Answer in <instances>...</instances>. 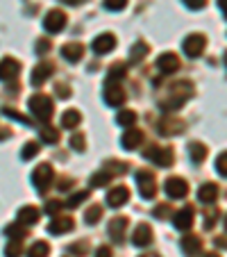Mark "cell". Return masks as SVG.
<instances>
[{"mask_svg":"<svg viewBox=\"0 0 227 257\" xmlns=\"http://www.w3.org/2000/svg\"><path fill=\"white\" fill-rule=\"evenodd\" d=\"M191 93H193V87H191L188 82H177V84H173V89H170L168 98L159 102L161 109H164V112H177L179 107H182L184 102L191 98Z\"/></svg>","mask_w":227,"mask_h":257,"instance_id":"6da1fadb","label":"cell"},{"mask_svg":"<svg viewBox=\"0 0 227 257\" xmlns=\"http://www.w3.org/2000/svg\"><path fill=\"white\" fill-rule=\"evenodd\" d=\"M28 105H30V112L39 121H50V116H53V100L46 93H34Z\"/></svg>","mask_w":227,"mask_h":257,"instance_id":"7a4b0ae2","label":"cell"},{"mask_svg":"<svg viewBox=\"0 0 227 257\" xmlns=\"http://www.w3.org/2000/svg\"><path fill=\"white\" fill-rule=\"evenodd\" d=\"M145 160L155 162V166H161V169H168L170 164H173L175 155L170 148H166V146H150L148 151H145Z\"/></svg>","mask_w":227,"mask_h":257,"instance_id":"3957f363","label":"cell"},{"mask_svg":"<svg viewBox=\"0 0 227 257\" xmlns=\"http://www.w3.org/2000/svg\"><path fill=\"white\" fill-rule=\"evenodd\" d=\"M53 178H55V173H53V166L50 164H39L37 169L32 171V185H34V189L37 191H46L50 185H53Z\"/></svg>","mask_w":227,"mask_h":257,"instance_id":"277c9868","label":"cell"},{"mask_svg":"<svg viewBox=\"0 0 227 257\" xmlns=\"http://www.w3.org/2000/svg\"><path fill=\"white\" fill-rule=\"evenodd\" d=\"M136 185H139L141 198H145V200L155 198L157 185H155V175L150 173V171H136Z\"/></svg>","mask_w":227,"mask_h":257,"instance_id":"5b68a950","label":"cell"},{"mask_svg":"<svg viewBox=\"0 0 227 257\" xmlns=\"http://www.w3.org/2000/svg\"><path fill=\"white\" fill-rule=\"evenodd\" d=\"M66 14H64L62 10H53V12H48L46 14V19H44V28H46V32H50V34H57V32H62L64 28H66Z\"/></svg>","mask_w":227,"mask_h":257,"instance_id":"8992f818","label":"cell"},{"mask_svg":"<svg viewBox=\"0 0 227 257\" xmlns=\"http://www.w3.org/2000/svg\"><path fill=\"white\" fill-rule=\"evenodd\" d=\"M204 46H207L204 34H188L186 39H184L182 48H184V53H186L188 57H200L202 50H204Z\"/></svg>","mask_w":227,"mask_h":257,"instance_id":"52a82bcc","label":"cell"},{"mask_svg":"<svg viewBox=\"0 0 227 257\" xmlns=\"http://www.w3.org/2000/svg\"><path fill=\"white\" fill-rule=\"evenodd\" d=\"M164 191H166L168 198L179 200L188 194V185H186V180H182V178H168L166 180V185H164Z\"/></svg>","mask_w":227,"mask_h":257,"instance_id":"ba28073f","label":"cell"},{"mask_svg":"<svg viewBox=\"0 0 227 257\" xmlns=\"http://www.w3.org/2000/svg\"><path fill=\"white\" fill-rule=\"evenodd\" d=\"M102 98H105V102L109 107H121L123 102H125V91H123V89L118 87L116 82H107Z\"/></svg>","mask_w":227,"mask_h":257,"instance_id":"9c48e42d","label":"cell"},{"mask_svg":"<svg viewBox=\"0 0 227 257\" xmlns=\"http://www.w3.org/2000/svg\"><path fill=\"white\" fill-rule=\"evenodd\" d=\"M93 53L96 55H107V53H111V50L116 48V37L111 32H105V34H100V37H96L93 39Z\"/></svg>","mask_w":227,"mask_h":257,"instance_id":"30bf717a","label":"cell"},{"mask_svg":"<svg viewBox=\"0 0 227 257\" xmlns=\"http://www.w3.org/2000/svg\"><path fill=\"white\" fill-rule=\"evenodd\" d=\"M150 241H152V228L148 223H139L134 228V232H132V243L136 248H145L150 246Z\"/></svg>","mask_w":227,"mask_h":257,"instance_id":"8fae6325","label":"cell"},{"mask_svg":"<svg viewBox=\"0 0 227 257\" xmlns=\"http://www.w3.org/2000/svg\"><path fill=\"white\" fill-rule=\"evenodd\" d=\"M127 200H130V189L123 185L114 187V189L107 194V205H109V207H123Z\"/></svg>","mask_w":227,"mask_h":257,"instance_id":"7c38bea8","label":"cell"},{"mask_svg":"<svg viewBox=\"0 0 227 257\" xmlns=\"http://www.w3.org/2000/svg\"><path fill=\"white\" fill-rule=\"evenodd\" d=\"M193 218H195L193 207H182L179 212H175V216H173V225H175L177 230H188L191 225H193Z\"/></svg>","mask_w":227,"mask_h":257,"instance_id":"4fadbf2b","label":"cell"},{"mask_svg":"<svg viewBox=\"0 0 227 257\" xmlns=\"http://www.w3.org/2000/svg\"><path fill=\"white\" fill-rule=\"evenodd\" d=\"M157 68H159V73H166V75H170V73H175L179 68V59L175 53H164L157 57Z\"/></svg>","mask_w":227,"mask_h":257,"instance_id":"5bb4252c","label":"cell"},{"mask_svg":"<svg viewBox=\"0 0 227 257\" xmlns=\"http://www.w3.org/2000/svg\"><path fill=\"white\" fill-rule=\"evenodd\" d=\"M21 73V64L14 57H5L0 62V80H16Z\"/></svg>","mask_w":227,"mask_h":257,"instance_id":"9a60e30c","label":"cell"},{"mask_svg":"<svg viewBox=\"0 0 227 257\" xmlns=\"http://www.w3.org/2000/svg\"><path fill=\"white\" fill-rule=\"evenodd\" d=\"M141 144H143V132L134 130V127L125 130V135L121 137V146L125 148V151H136Z\"/></svg>","mask_w":227,"mask_h":257,"instance_id":"2e32d148","label":"cell"},{"mask_svg":"<svg viewBox=\"0 0 227 257\" xmlns=\"http://www.w3.org/2000/svg\"><path fill=\"white\" fill-rule=\"evenodd\" d=\"M73 225L75 223H73L71 216H55L48 223V232L50 234H64V232H71Z\"/></svg>","mask_w":227,"mask_h":257,"instance_id":"e0dca14e","label":"cell"},{"mask_svg":"<svg viewBox=\"0 0 227 257\" xmlns=\"http://www.w3.org/2000/svg\"><path fill=\"white\" fill-rule=\"evenodd\" d=\"M62 57H66L71 64L80 62V59L84 57V46L78 44V41H71V44L62 46Z\"/></svg>","mask_w":227,"mask_h":257,"instance_id":"ac0fdd59","label":"cell"},{"mask_svg":"<svg viewBox=\"0 0 227 257\" xmlns=\"http://www.w3.org/2000/svg\"><path fill=\"white\" fill-rule=\"evenodd\" d=\"M125 230H127V218L125 216H116L109 221V237L114 241H123L125 237Z\"/></svg>","mask_w":227,"mask_h":257,"instance_id":"d6986e66","label":"cell"},{"mask_svg":"<svg viewBox=\"0 0 227 257\" xmlns=\"http://www.w3.org/2000/svg\"><path fill=\"white\" fill-rule=\"evenodd\" d=\"M182 250H184V255H188V257L200 255V250H202V241H200V237H195V234H186V237L182 239Z\"/></svg>","mask_w":227,"mask_h":257,"instance_id":"ffe728a7","label":"cell"},{"mask_svg":"<svg viewBox=\"0 0 227 257\" xmlns=\"http://www.w3.org/2000/svg\"><path fill=\"white\" fill-rule=\"evenodd\" d=\"M39 221V209L34 207V205H25V207H21L19 209V223L21 225H34Z\"/></svg>","mask_w":227,"mask_h":257,"instance_id":"44dd1931","label":"cell"},{"mask_svg":"<svg viewBox=\"0 0 227 257\" xmlns=\"http://www.w3.org/2000/svg\"><path fill=\"white\" fill-rule=\"evenodd\" d=\"M50 73H53V64H46V62H41L39 66L32 71V78H30V82L34 84V87H39V84H44L46 80L50 78Z\"/></svg>","mask_w":227,"mask_h":257,"instance_id":"7402d4cb","label":"cell"},{"mask_svg":"<svg viewBox=\"0 0 227 257\" xmlns=\"http://www.w3.org/2000/svg\"><path fill=\"white\" fill-rule=\"evenodd\" d=\"M216 198H218V185H213V182H204V185L198 189V200L200 203L211 205V203H216Z\"/></svg>","mask_w":227,"mask_h":257,"instance_id":"603a6c76","label":"cell"},{"mask_svg":"<svg viewBox=\"0 0 227 257\" xmlns=\"http://www.w3.org/2000/svg\"><path fill=\"white\" fill-rule=\"evenodd\" d=\"M159 132L164 137H170V135H179L182 132V127H184V123L182 121H177V118H170V116H166L164 121H159Z\"/></svg>","mask_w":227,"mask_h":257,"instance_id":"cb8c5ba5","label":"cell"},{"mask_svg":"<svg viewBox=\"0 0 227 257\" xmlns=\"http://www.w3.org/2000/svg\"><path fill=\"white\" fill-rule=\"evenodd\" d=\"M188 157L193 164H202L204 157H207V146L200 144V141H193V144H188Z\"/></svg>","mask_w":227,"mask_h":257,"instance_id":"d4e9b609","label":"cell"},{"mask_svg":"<svg viewBox=\"0 0 227 257\" xmlns=\"http://www.w3.org/2000/svg\"><path fill=\"white\" fill-rule=\"evenodd\" d=\"M80 123H82V114H80L78 109H66V112L62 114V125L66 127V130H75Z\"/></svg>","mask_w":227,"mask_h":257,"instance_id":"484cf974","label":"cell"},{"mask_svg":"<svg viewBox=\"0 0 227 257\" xmlns=\"http://www.w3.org/2000/svg\"><path fill=\"white\" fill-rule=\"evenodd\" d=\"M125 73H127V64L125 62L111 64V68L107 71V82H118V80L125 78Z\"/></svg>","mask_w":227,"mask_h":257,"instance_id":"4316f807","label":"cell"},{"mask_svg":"<svg viewBox=\"0 0 227 257\" xmlns=\"http://www.w3.org/2000/svg\"><path fill=\"white\" fill-rule=\"evenodd\" d=\"M50 255V246L46 241H34L28 250V257H48Z\"/></svg>","mask_w":227,"mask_h":257,"instance_id":"83f0119b","label":"cell"},{"mask_svg":"<svg viewBox=\"0 0 227 257\" xmlns=\"http://www.w3.org/2000/svg\"><path fill=\"white\" fill-rule=\"evenodd\" d=\"M116 121H118V125H123V127L130 130V127L136 123V112H132V109H123V112H118Z\"/></svg>","mask_w":227,"mask_h":257,"instance_id":"f1b7e54d","label":"cell"},{"mask_svg":"<svg viewBox=\"0 0 227 257\" xmlns=\"http://www.w3.org/2000/svg\"><path fill=\"white\" fill-rule=\"evenodd\" d=\"M111 178H114V175H111L109 171H105V169L98 171V173L91 175V187H96V189H98V187H107Z\"/></svg>","mask_w":227,"mask_h":257,"instance_id":"f546056e","label":"cell"},{"mask_svg":"<svg viewBox=\"0 0 227 257\" xmlns=\"http://www.w3.org/2000/svg\"><path fill=\"white\" fill-rule=\"evenodd\" d=\"M5 234H7L10 239H16V241H21V239L25 237V225H21L19 221H16V223H10V225L5 228Z\"/></svg>","mask_w":227,"mask_h":257,"instance_id":"4dcf8cb0","label":"cell"},{"mask_svg":"<svg viewBox=\"0 0 227 257\" xmlns=\"http://www.w3.org/2000/svg\"><path fill=\"white\" fill-rule=\"evenodd\" d=\"M100 218H102V207L100 205H91V207L87 209V214H84V221H87L89 225H96Z\"/></svg>","mask_w":227,"mask_h":257,"instance_id":"1f68e13d","label":"cell"},{"mask_svg":"<svg viewBox=\"0 0 227 257\" xmlns=\"http://www.w3.org/2000/svg\"><path fill=\"white\" fill-rule=\"evenodd\" d=\"M39 155V144L37 141H28V144L23 146V151H21V157L23 160H32V157Z\"/></svg>","mask_w":227,"mask_h":257,"instance_id":"d6a6232c","label":"cell"},{"mask_svg":"<svg viewBox=\"0 0 227 257\" xmlns=\"http://www.w3.org/2000/svg\"><path fill=\"white\" fill-rule=\"evenodd\" d=\"M148 44H145V41H136V46L134 48H132V62H141V59L145 57V55H148Z\"/></svg>","mask_w":227,"mask_h":257,"instance_id":"836d02e7","label":"cell"},{"mask_svg":"<svg viewBox=\"0 0 227 257\" xmlns=\"http://www.w3.org/2000/svg\"><path fill=\"white\" fill-rule=\"evenodd\" d=\"M87 198H89V191H87V189L75 191V194H73L71 198L66 200V207H80V203H84Z\"/></svg>","mask_w":227,"mask_h":257,"instance_id":"e575fe53","label":"cell"},{"mask_svg":"<svg viewBox=\"0 0 227 257\" xmlns=\"http://www.w3.org/2000/svg\"><path fill=\"white\" fill-rule=\"evenodd\" d=\"M41 141H46V144H57L59 141V130H55V127H44L41 130Z\"/></svg>","mask_w":227,"mask_h":257,"instance_id":"d590c367","label":"cell"},{"mask_svg":"<svg viewBox=\"0 0 227 257\" xmlns=\"http://www.w3.org/2000/svg\"><path fill=\"white\" fill-rule=\"evenodd\" d=\"M105 171H109V173L111 175H116V173H125V171H127V164H125V162H114V160H109V162H107V166H105Z\"/></svg>","mask_w":227,"mask_h":257,"instance_id":"8d00e7d4","label":"cell"},{"mask_svg":"<svg viewBox=\"0 0 227 257\" xmlns=\"http://www.w3.org/2000/svg\"><path fill=\"white\" fill-rule=\"evenodd\" d=\"M21 252H23V246H21V241H16V239H10V243H7V248H5V255L7 257H21Z\"/></svg>","mask_w":227,"mask_h":257,"instance_id":"74e56055","label":"cell"},{"mask_svg":"<svg viewBox=\"0 0 227 257\" xmlns=\"http://www.w3.org/2000/svg\"><path fill=\"white\" fill-rule=\"evenodd\" d=\"M216 171H218V175L227 178V151L218 155V160H216Z\"/></svg>","mask_w":227,"mask_h":257,"instance_id":"f35d334b","label":"cell"},{"mask_svg":"<svg viewBox=\"0 0 227 257\" xmlns=\"http://www.w3.org/2000/svg\"><path fill=\"white\" fill-rule=\"evenodd\" d=\"M127 0H105V7L109 12H118V10H125Z\"/></svg>","mask_w":227,"mask_h":257,"instance_id":"ab89813d","label":"cell"},{"mask_svg":"<svg viewBox=\"0 0 227 257\" xmlns=\"http://www.w3.org/2000/svg\"><path fill=\"white\" fill-rule=\"evenodd\" d=\"M216 216H218V209L216 207H211V209H207V214H204V228H213V223H216Z\"/></svg>","mask_w":227,"mask_h":257,"instance_id":"60d3db41","label":"cell"},{"mask_svg":"<svg viewBox=\"0 0 227 257\" xmlns=\"http://www.w3.org/2000/svg\"><path fill=\"white\" fill-rule=\"evenodd\" d=\"M71 146H73V151H84V146H87V141H84V137H82V135H73Z\"/></svg>","mask_w":227,"mask_h":257,"instance_id":"b9f144b4","label":"cell"},{"mask_svg":"<svg viewBox=\"0 0 227 257\" xmlns=\"http://www.w3.org/2000/svg\"><path fill=\"white\" fill-rule=\"evenodd\" d=\"M3 112H5V116H12V118H16V121H21V123H25V125H30V118L21 116V114L16 112V109H10V107H5Z\"/></svg>","mask_w":227,"mask_h":257,"instance_id":"7bdbcfd3","label":"cell"},{"mask_svg":"<svg viewBox=\"0 0 227 257\" xmlns=\"http://www.w3.org/2000/svg\"><path fill=\"white\" fill-rule=\"evenodd\" d=\"M170 214V205L168 203H161V205H157L155 207V216L157 218H166Z\"/></svg>","mask_w":227,"mask_h":257,"instance_id":"ee69618b","label":"cell"},{"mask_svg":"<svg viewBox=\"0 0 227 257\" xmlns=\"http://www.w3.org/2000/svg\"><path fill=\"white\" fill-rule=\"evenodd\" d=\"M62 207H64V203H59V200H50V203L46 205V214H50V216H55V214H57Z\"/></svg>","mask_w":227,"mask_h":257,"instance_id":"f6af8a7d","label":"cell"},{"mask_svg":"<svg viewBox=\"0 0 227 257\" xmlns=\"http://www.w3.org/2000/svg\"><path fill=\"white\" fill-rule=\"evenodd\" d=\"M182 3L188 10H202V7L207 5V0H182Z\"/></svg>","mask_w":227,"mask_h":257,"instance_id":"bcb514c9","label":"cell"},{"mask_svg":"<svg viewBox=\"0 0 227 257\" xmlns=\"http://www.w3.org/2000/svg\"><path fill=\"white\" fill-rule=\"evenodd\" d=\"M68 250H71V252H78V255H84V252L89 250V246H87V243L80 241V243H73V246L68 248Z\"/></svg>","mask_w":227,"mask_h":257,"instance_id":"7dc6e473","label":"cell"},{"mask_svg":"<svg viewBox=\"0 0 227 257\" xmlns=\"http://www.w3.org/2000/svg\"><path fill=\"white\" fill-rule=\"evenodd\" d=\"M57 96L59 98H71V87H66V84H57Z\"/></svg>","mask_w":227,"mask_h":257,"instance_id":"c3c4849f","label":"cell"},{"mask_svg":"<svg viewBox=\"0 0 227 257\" xmlns=\"http://www.w3.org/2000/svg\"><path fill=\"white\" fill-rule=\"evenodd\" d=\"M50 50V41H46V39H41L39 44H37V53L39 55H44V53H48Z\"/></svg>","mask_w":227,"mask_h":257,"instance_id":"681fc988","label":"cell"},{"mask_svg":"<svg viewBox=\"0 0 227 257\" xmlns=\"http://www.w3.org/2000/svg\"><path fill=\"white\" fill-rule=\"evenodd\" d=\"M96 257H114V255H111V248L109 246H100L96 250Z\"/></svg>","mask_w":227,"mask_h":257,"instance_id":"f907efd6","label":"cell"},{"mask_svg":"<svg viewBox=\"0 0 227 257\" xmlns=\"http://www.w3.org/2000/svg\"><path fill=\"white\" fill-rule=\"evenodd\" d=\"M57 189H59V191H68V189H71V180H68V178H62V180H59V185H57Z\"/></svg>","mask_w":227,"mask_h":257,"instance_id":"816d5d0a","label":"cell"},{"mask_svg":"<svg viewBox=\"0 0 227 257\" xmlns=\"http://www.w3.org/2000/svg\"><path fill=\"white\" fill-rule=\"evenodd\" d=\"M216 246L218 248H227V239L225 237H216Z\"/></svg>","mask_w":227,"mask_h":257,"instance_id":"f5cc1de1","label":"cell"},{"mask_svg":"<svg viewBox=\"0 0 227 257\" xmlns=\"http://www.w3.org/2000/svg\"><path fill=\"white\" fill-rule=\"evenodd\" d=\"M7 137H12V132L7 130V127H3V130H0V141H3V139H7Z\"/></svg>","mask_w":227,"mask_h":257,"instance_id":"db71d44e","label":"cell"},{"mask_svg":"<svg viewBox=\"0 0 227 257\" xmlns=\"http://www.w3.org/2000/svg\"><path fill=\"white\" fill-rule=\"evenodd\" d=\"M218 5H220L222 14H225V16H227V0H218Z\"/></svg>","mask_w":227,"mask_h":257,"instance_id":"11a10c76","label":"cell"},{"mask_svg":"<svg viewBox=\"0 0 227 257\" xmlns=\"http://www.w3.org/2000/svg\"><path fill=\"white\" fill-rule=\"evenodd\" d=\"M204 257H218L216 252H204Z\"/></svg>","mask_w":227,"mask_h":257,"instance_id":"9f6ffc18","label":"cell"},{"mask_svg":"<svg viewBox=\"0 0 227 257\" xmlns=\"http://www.w3.org/2000/svg\"><path fill=\"white\" fill-rule=\"evenodd\" d=\"M141 257H159V255H152V252H148V255H141Z\"/></svg>","mask_w":227,"mask_h":257,"instance_id":"6f0895ef","label":"cell"},{"mask_svg":"<svg viewBox=\"0 0 227 257\" xmlns=\"http://www.w3.org/2000/svg\"><path fill=\"white\" fill-rule=\"evenodd\" d=\"M225 66H227V53H225Z\"/></svg>","mask_w":227,"mask_h":257,"instance_id":"680465c9","label":"cell"},{"mask_svg":"<svg viewBox=\"0 0 227 257\" xmlns=\"http://www.w3.org/2000/svg\"><path fill=\"white\" fill-rule=\"evenodd\" d=\"M225 230H227V216H225Z\"/></svg>","mask_w":227,"mask_h":257,"instance_id":"91938a15","label":"cell"}]
</instances>
